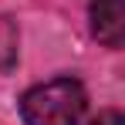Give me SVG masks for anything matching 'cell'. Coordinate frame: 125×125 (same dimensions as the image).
I'll return each instance as SVG.
<instances>
[{"mask_svg": "<svg viewBox=\"0 0 125 125\" xmlns=\"http://www.w3.org/2000/svg\"><path fill=\"white\" fill-rule=\"evenodd\" d=\"M88 95L78 78H51L34 84L21 98L24 125H81Z\"/></svg>", "mask_w": 125, "mask_h": 125, "instance_id": "cell-1", "label": "cell"}, {"mask_svg": "<svg viewBox=\"0 0 125 125\" xmlns=\"http://www.w3.org/2000/svg\"><path fill=\"white\" fill-rule=\"evenodd\" d=\"M91 34L105 47H122L125 41V0H91Z\"/></svg>", "mask_w": 125, "mask_h": 125, "instance_id": "cell-2", "label": "cell"}, {"mask_svg": "<svg viewBox=\"0 0 125 125\" xmlns=\"http://www.w3.org/2000/svg\"><path fill=\"white\" fill-rule=\"evenodd\" d=\"M17 61V24L10 17H0V71L14 68Z\"/></svg>", "mask_w": 125, "mask_h": 125, "instance_id": "cell-3", "label": "cell"}, {"mask_svg": "<svg viewBox=\"0 0 125 125\" xmlns=\"http://www.w3.org/2000/svg\"><path fill=\"white\" fill-rule=\"evenodd\" d=\"M91 125H125V118H122V112L108 108V112H102L98 118H91Z\"/></svg>", "mask_w": 125, "mask_h": 125, "instance_id": "cell-4", "label": "cell"}]
</instances>
